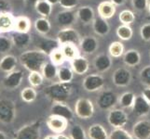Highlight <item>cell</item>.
Segmentation results:
<instances>
[{"mask_svg":"<svg viewBox=\"0 0 150 139\" xmlns=\"http://www.w3.org/2000/svg\"><path fill=\"white\" fill-rule=\"evenodd\" d=\"M135 97L136 95H134L132 92H125L118 97L117 103L122 109H132Z\"/></svg>","mask_w":150,"mask_h":139,"instance_id":"836d02e7","label":"cell"},{"mask_svg":"<svg viewBox=\"0 0 150 139\" xmlns=\"http://www.w3.org/2000/svg\"><path fill=\"white\" fill-rule=\"evenodd\" d=\"M41 73L45 80L53 81L58 74V66L53 64L51 61H47L41 70Z\"/></svg>","mask_w":150,"mask_h":139,"instance_id":"f1b7e54d","label":"cell"},{"mask_svg":"<svg viewBox=\"0 0 150 139\" xmlns=\"http://www.w3.org/2000/svg\"><path fill=\"white\" fill-rule=\"evenodd\" d=\"M87 136L89 139H108L109 133L100 123H93L88 129Z\"/></svg>","mask_w":150,"mask_h":139,"instance_id":"d6986e66","label":"cell"},{"mask_svg":"<svg viewBox=\"0 0 150 139\" xmlns=\"http://www.w3.org/2000/svg\"><path fill=\"white\" fill-rule=\"evenodd\" d=\"M132 111L137 117H144L150 112V103L141 96H136L132 107Z\"/></svg>","mask_w":150,"mask_h":139,"instance_id":"9a60e30c","label":"cell"},{"mask_svg":"<svg viewBox=\"0 0 150 139\" xmlns=\"http://www.w3.org/2000/svg\"><path fill=\"white\" fill-rule=\"evenodd\" d=\"M105 85V78L101 74H90L87 75L82 83V86L85 91L93 93L101 90Z\"/></svg>","mask_w":150,"mask_h":139,"instance_id":"9c48e42d","label":"cell"},{"mask_svg":"<svg viewBox=\"0 0 150 139\" xmlns=\"http://www.w3.org/2000/svg\"><path fill=\"white\" fill-rule=\"evenodd\" d=\"M62 51L64 55V58L66 60H73L75 58L79 56V49L76 47V45L74 44H65L60 46Z\"/></svg>","mask_w":150,"mask_h":139,"instance_id":"e575fe53","label":"cell"},{"mask_svg":"<svg viewBox=\"0 0 150 139\" xmlns=\"http://www.w3.org/2000/svg\"><path fill=\"white\" fill-rule=\"evenodd\" d=\"M110 1L115 5V6H122L126 2V0H110Z\"/></svg>","mask_w":150,"mask_h":139,"instance_id":"816d5d0a","label":"cell"},{"mask_svg":"<svg viewBox=\"0 0 150 139\" xmlns=\"http://www.w3.org/2000/svg\"><path fill=\"white\" fill-rule=\"evenodd\" d=\"M71 68L77 75H83L88 73L90 69V62L84 57L79 56L71 60Z\"/></svg>","mask_w":150,"mask_h":139,"instance_id":"2e32d148","label":"cell"},{"mask_svg":"<svg viewBox=\"0 0 150 139\" xmlns=\"http://www.w3.org/2000/svg\"><path fill=\"white\" fill-rule=\"evenodd\" d=\"M142 96L144 97V99L150 103V86H146V88L143 89Z\"/></svg>","mask_w":150,"mask_h":139,"instance_id":"f907efd6","label":"cell"},{"mask_svg":"<svg viewBox=\"0 0 150 139\" xmlns=\"http://www.w3.org/2000/svg\"><path fill=\"white\" fill-rule=\"evenodd\" d=\"M10 38L12 40L13 45L16 46L19 49H23L27 47L31 43V40H32V37H31V34L29 33L15 32Z\"/></svg>","mask_w":150,"mask_h":139,"instance_id":"44dd1931","label":"cell"},{"mask_svg":"<svg viewBox=\"0 0 150 139\" xmlns=\"http://www.w3.org/2000/svg\"><path fill=\"white\" fill-rule=\"evenodd\" d=\"M23 80V73L20 70H14L7 73L3 79V86L8 90H14L22 85Z\"/></svg>","mask_w":150,"mask_h":139,"instance_id":"8fae6325","label":"cell"},{"mask_svg":"<svg viewBox=\"0 0 150 139\" xmlns=\"http://www.w3.org/2000/svg\"><path fill=\"white\" fill-rule=\"evenodd\" d=\"M93 65L98 73H105L111 68L112 59L106 54H100L94 59Z\"/></svg>","mask_w":150,"mask_h":139,"instance_id":"ffe728a7","label":"cell"},{"mask_svg":"<svg viewBox=\"0 0 150 139\" xmlns=\"http://www.w3.org/2000/svg\"><path fill=\"white\" fill-rule=\"evenodd\" d=\"M15 17L11 12L0 13V34L9 33L14 31Z\"/></svg>","mask_w":150,"mask_h":139,"instance_id":"ac0fdd59","label":"cell"},{"mask_svg":"<svg viewBox=\"0 0 150 139\" xmlns=\"http://www.w3.org/2000/svg\"><path fill=\"white\" fill-rule=\"evenodd\" d=\"M97 10L100 17L108 20L116 14V6L111 1H103L99 4Z\"/></svg>","mask_w":150,"mask_h":139,"instance_id":"603a6c76","label":"cell"},{"mask_svg":"<svg viewBox=\"0 0 150 139\" xmlns=\"http://www.w3.org/2000/svg\"><path fill=\"white\" fill-rule=\"evenodd\" d=\"M108 139H134L133 136L124 128H113Z\"/></svg>","mask_w":150,"mask_h":139,"instance_id":"8d00e7d4","label":"cell"},{"mask_svg":"<svg viewBox=\"0 0 150 139\" xmlns=\"http://www.w3.org/2000/svg\"><path fill=\"white\" fill-rule=\"evenodd\" d=\"M11 8L12 6L9 0H0V13L10 12Z\"/></svg>","mask_w":150,"mask_h":139,"instance_id":"681fc988","label":"cell"},{"mask_svg":"<svg viewBox=\"0 0 150 139\" xmlns=\"http://www.w3.org/2000/svg\"><path fill=\"white\" fill-rule=\"evenodd\" d=\"M49 58H50V61H51L53 64H55L56 66H58V67L63 65V63L66 60L65 58H64V55L63 53V51H62V49H61V47L56 48L55 50H53L52 52L49 55Z\"/></svg>","mask_w":150,"mask_h":139,"instance_id":"60d3db41","label":"cell"},{"mask_svg":"<svg viewBox=\"0 0 150 139\" xmlns=\"http://www.w3.org/2000/svg\"><path fill=\"white\" fill-rule=\"evenodd\" d=\"M76 16L80 20L81 22H83L85 24H88L90 22H92L94 20V12L93 9L91 7H81L79 8L76 12Z\"/></svg>","mask_w":150,"mask_h":139,"instance_id":"4dcf8cb0","label":"cell"},{"mask_svg":"<svg viewBox=\"0 0 150 139\" xmlns=\"http://www.w3.org/2000/svg\"><path fill=\"white\" fill-rule=\"evenodd\" d=\"M75 20H76V14L71 9H65L64 11H61L56 16L57 23L63 28L70 27L71 25H73Z\"/></svg>","mask_w":150,"mask_h":139,"instance_id":"e0dca14e","label":"cell"},{"mask_svg":"<svg viewBox=\"0 0 150 139\" xmlns=\"http://www.w3.org/2000/svg\"><path fill=\"white\" fill-rule=\"evenodd\" d=\"M34 7L35 11L44 18H49L52 12V5L46 0H38Z\"/></svg>","mask_w":150,"mask_h":139,"instance_id":"1f68e13d","label":"cell"},{"mask_svg":"<svg viewBox=\"0 0 150 139\" xmlns=\"http://www.w3.org/2000/svg\"><path fill=\"white\" fill-rule=\"evenodd\" d=\"M31 29V20L26 16H18L15 18L14 31L18 33H29Z\"/></svg>","mask_w":150,"mask_h":139,"instance_id":"83f0119b","label":"cell"},{"mask_svg":"<svg viewBox=\"0 0 150 139\" xmlns=\"http://www.w3.org/2000/svg\"><path fill=\"white\" fill-rule=\"evenodd\" d=\"M50 113L52 115L61 116L68 122H72L75 119V111L66 104V102H52L50 108Z\"/></svg>","mask_w":150,"mask_h":139,"instance_id":"30bf717a","label":"cell"},{"mask_svg":"<svg viewBox=\"0 0 150 139\" xmlns=\"http://www.w3.org/2000/svg\"><path fill=\"white\" fill-rule=\"evenodd\" d=\"M37 96H38V92L35 91V87L33 86L25 87V88L23 89L22 92H21V97H22V99L26 103L34 102L37 99Z\"/></svg>","mask_w":150,"mask_h":139,"instance_id":"f35d334b","label":"cell"},{"mask_svg":"<svg viewBox=\"0 0 150 139\" xmlns=\"http://www.w3.org/2000/svg\"></svg>","mask_w":150,"mask_h":139,"instance_id":"91938a15","label":"cell"},{"mask_svg":"<svg viewBox=\"0 0 150 139\" xmlns=\"http://www.w3.org/2000/svg\"><path fill=\"white\" fill-rule=\"evenodd\" d=\"M123 62L128 67H135L141 62V55L135 49H130L123 54Z\"/></svg>","mask_w":150,"mask_h":139,"instance_id":"484cf974","label":"cell"},{"mask_svg":"<svg viewBox=\"0 0 150 139\" xmlns=\"http://www.w3.org/2000/svg\"><path fill=\"white\" fill-rule=\"evenodd\" d=\"M140 35L144 41L149 42L150 41V23H146L141 27Z\"/></svg>","mask_w":150,"mask_h":139,"instance_id":"7dc6e473","label":"cell"},{"mask_svg":"<svg viewBox=\"0 0 150 139\" xmlns=\"http://www.w3.org/2000/svg\"><path fill=\"white\" fill-rule=\"evenodd\" d=\"M48 55L39 49L24 51L19 57L20 63L29 71H41L47 62Z\"/></svg>","mask_w":150,"mask_h":139,"instance_id":"6da1fadb","label":"cell"},{"mask_svg":"<svg viewBox=\"0 0 150 139\" xmlns=\"http://www.w3.org/2000/svg\"><path fill=\"white\" fill-rule=\"evenodd\" d=\"M44 77L41 71H30L28 75V82L33 87H38L43 84Z\"/></svg>","mask_w":150,"mask_h":139,"instance_id":"b9f144b4","label":"cell"},{"mask_svg":"<svg viewBox=\"0 0 150 139\" xmlns=\"http://www.w3.org/2000/svg\"><path fill=\"white\" fill-rule=\"evenodd\" d=\"M59 5L64 9H72L79 5V0H60Z\"/></svg>","mask_w":150,"mask_h":139,"instance_id":"c3c4849f","label":"cell"},{"mask_svg":"<svg viewBox=\"0 0 150 139\" xmlns=\"http://www.w3.org/2000/svg\"><path fill=\"white\" fill-rule=\"evenodd\" d=\"M40 121L27 123L16 133L14 139H40Z\"/></svg>","mask_w":150,"mask_h":139,"instance_id":"5b68a950","label":"cell"},{"mask_svg":"<svg viewBox=\"0 0 150 139\" xmlns=\"http://www.w3.org/2000/svg\"><path fill=\"white\" fill-rule=\"evenodd\" d=\"M34 26H35V31L42 35L48 34L50 32V29H51L50 22L48 20V18H44V17H40L35 20Z\"/></svg>","mask_w":150,"mask_h":139,"instance_id":"d6a6232c","label":"cell"},{"mask_svg":"<svg viewBox=\"0 0 150 139\" xmlns=\"http://www.w3.org/2000/svg\"><path fill=\"white\" fill-rule=\"evenodd\" d=\"M75 114L81 120H89L94 115L95 109L92 101L86 97H80L75 104Z\"/></svg>","mask_w":150,"mask_h":139,"instance_id":"3957f363","label":"cell"},{"mask_svg":"<svg viewBox=\"0 0 150 139\" xmlns=\"http://www.w3.org/2000/svg\"><path fill=\"white\" fill-rule=\"evenodd\" d=\"M132 135L134 139H150V121L141 120L134 123Z\"/></svg>","mask_w":150,"mask_h":139,"instance_id":"5bb4252c","label":"cell"},{"mask_svg":"<svg viewBox=\"0 0 150 139\" xmlns=\"http://www.w3.org/2000/svg\"><path fill=\"white\" fill-rule=\"evenodd\" d=\"M17 115L15 103L7 98L0 99V122L9 124L14 122Z\"/></svg>","mask_w":150,"mask_h":139,"instance_id":"277c9868","label":"cell"},{"mask_svg":"<svg viewBox=\"0 0 150 139\" xmlns=\"http://www.w3.org/2000/svg\"><path fill=\"white\" fill-rule=\"evenodd\" d=\"M56 136H57V139H71L70 136H65L64 133H58V135H56Z\"/></svg>","mask_w":150,"mask_h":139,"instance_id":"db71d44e","label":"cell"},{"mask_svg":"<svg viewBox=\"0 0 150 139\" xmlns=\"http://www.w3.org/2000/svg\"><path fill=\"white\" fill-rule=\"evenodd\" d=\"M113 84L117 87H126L132 82V73L126 68H118L112 76Z\"/></svg>","mask_w":150,"mask_h":139,"instance_id":"4fadbf2b","label":"cell"},{"mask_svg":"<svg viewBox=\"0 0 150 139\" xmlns=\"http://www.w3.org/2000/svg\"><path fill=\"white\" fill-rule=\"evenodd\" d=\"M0 139H8L7 136L5 135L3 132H1V131H0Z\"/></svg>","mask_w":150,"mask_h":139,"instance_id":"6f0895ef","label":"cell"},{"mask_svg":"<svg viewBox=\"0 0 150 139\" xmlns=\"http://www.w3.org/2000/svg\"><path fill=\"white\" fill-rule=\"evenodd\" d=\"M108 52L113 58H120L124 54V45L120 41H115L110 44L108 47Z\"/></svg>","mask_w":150,"mask_h":139,"instance_id":"ab89813d","label":"cell"},{"mask_svg":"<svg viewBox=\"0 0 150 139\" xmlns=\"http://www.w3.org/2000/svg\"><path fill=\"white\" fill-rule=\"evenodd\" d=\"M140 80L146 86H150V65H147L140 71Z\"/></svg>","mask_w":150,"mask_h":139,"instance_id":"f6af8a7d","label":"cell"},{"mask_svg":"<svg viewBox=\"0 0 150 139\" xmlns=\"http://www.w3.org/2000/svg\"><path fill=\"white\" fill-rule=\"evenodd\" d=\"M148 12H149V16H150V2L148 4Z\"/></svg>","mask_w":150,"mask_h":139,"instance_id":"680465c9","label":"cell"},{"mask_svg":"<svg viewBox=\"0 0 150 139\" xmlns=\"http://www.w3.org/2000/svg\"><path fill=\"white\" fill-rule=\"evenodd\" d=\"M57 40H58V42L60 43L61 45L65 44L79 45L80 44L81 41L77 31L71 27L61 29L58 32V34H57Z\"/></svg>","mask_w":150,"mask_h":139,"instance_id":"ba28073f","label":"cell"},{"mask_svg":"<svg viewBox=\"0 0 150 139\" xmlns=\"http://www.w3.org/2000/svg\"><path fill=\"white\" fill-rule=\"evenodd\" d=\"M44 94L52 102H66L72 94V85L57 82L46 87Z\"/></svg>","mask_w":150,"mask_h":139,"instance_id":"7a4b0ae2","label":"cell"},{"mask_svg":"<svg viewBox=\"0 0 150 139\" xmlns=\"http://www.w3.org/2000/svg\"><path fill=\"white\" fill-rule=\"evenodd\" d=\"M18 59L14 55L7 54L0 59V71L5 73H8L16 69Z\"/></svg>","mask_w":150,"mask_h":139,"instance_id":"7402d4cb","label":"cell"},{"mask_svg":"<svg viewBox=\"0 0 150 139\" xmlns=\"http://www.w3.org/2000/svg\"><path fill=\"white\" fill-rule=\"evenodd\" d=\"M128 121V114L123 109H112L108 111L107 122L113 128H124Z\"/></svg>","mask_w":150,"mask_h":139,"instance_id":"52a82bcc","label":"cell"},{"mask_svg":"<svg viewBox=\"0 0 150 139\" xmlns=\"http://www.w3.org/2000/svg\"><path fill=\"white\" fill-rule=\"evenodd\" d=\"M132 6L138 11H144L148 8V0H132Z\"/></svg>","mask_w":150,"mask_h":139,"instance_id":"bcb514c9","label":"cell"},{"mask_svg":"<svg viewBox=\"0 0 150 139\" xmlns=\"http://www.w3.org/2000/svg\"><path fill=\"white\" fill-rule=\"evenodd\" d=\"M38 46L39 50L43 51L44 53H46L49 56L53 50H55L56 48H59L61 45L57 39L53 40V39H49V38H43L39 41Z\"/></svg>","mask_w":150,"mask_h":139,"instance_id":"4316f807","label":"cell"},{"mask_svg":"<svg viewBox=\"0 0 150 139\" xmlns=\"http://www.w3.org/2000/svg\"><path fill=\"white\" fill-rule=\"evenodd\" d=\"M12 46H13V43L11 38L3 36V35L0 34V53L6 54L9 52L11 50Z\"/></svg>","mask_w":150,"mask_h":139,"instance_id":"ee69618b","label":"cell"},{"mask_svg":"<svg viewBox=\"0 0 150 139\" xmlns=\"http://www.w3.org/2000/svg\"><path fill=\"white\" fill-rule=\"evenodd\" d=\"M25 4L29 5V6H31V5H33V6H35V4H37V2L38 1V0H23Z\"/></svg>","mask_w":150,"mask_h":139,"instance_id":"f5cc1de1","label":"cell"},{"mask_svg":"<svg viewBox=\"0 0 150 139\" xmlns=\"http://www.w3.org/2000/svg\"><path fill=\"white\" fill-rule=\"evenodd\" d=\"M116 34L117 35V37L120 40L128 41L132 37L133 32H132V29L131 28L130 25L121 24L117 28Z\"/></svg>","mask_w":150,"mask_h":139,"instance_id":"74e56055","label":"cell"},{"mask_svg":"<svg viewBox=\"0 0 150 139\" xmlns=\"http://www.w3.org/2000/svg\"><path fill=\"white\" fill-rule=\"evenodd\" d=\"M92 28H93L94 33L100 36H105L110 31V26L106 20L100 16L94 18L93 22H92Z\"/></svg>","mask_w":150,"mask_h":139,"instance_id":"cb8c5ba5","label":"cell"},{"mask_svg":"<svg viewBox=\"0 0 150 139\" xmlns=\"http://www.w3.org/2000/svg\"><path fill=\"white\" fill-rule=\"evenodd\" d=\"M118 97L115 92L111 90H105L98 96L96 103L101 110H110L117 105Z\"/></svg>","mask_w":150,"mask_h":139,"instance_id":"8992f818","label":"cell"},{"mask_svg":"<svg viewBox=\"0 0 150 139\" xmlns=\"http://www.w3.org/2000/svg\"><path fill=\"white\" fill-rule=\"evenodd\" d=\"M74 71L72 68H69L68 66H60L58 68V74L57 78L61 83L71 84V82L74 79Z\"/></svg>","mask_w":150,"mask_h":139,"instance_id":"f546056e","label":"cell"},{"mask_svg":"<svg viewBox=\"0 0 150 139\" xmlns=\"http://www.w3.org/2000/svg\"><path fill=\"white\" fill-rule=\"evenodd\" d=\"M44 139H57V136H55V135H49V136H46L44 137Z\"/></svg>","mask_w":150,"mask_h":139,"instance_id":"11a10c76","label":"cell"},{"mask_svg":"<svg viewBox=\"0 0 150 139\" xmlns=\"http://www.w3.org/2000/svg\"><path fill=\"white\" fill-rule=\"evenodd\" d=\"M69 136L71 139H88L85 129L79 123H76L73 126H71Z\"/></svg>","mask_w":150,"mask_h":139,"instance_id":"d590c367","label":"cell"},{"mask_svg":"<svg viewBox=\"0 0 150 139\" xmlns=\"http://www.w3.org/2000/svg\"><path fill=\"white\" fill-rule=\"evenodd\" d=\"M120 22L122 24L125 25H131L132 23L134 22L135 20V15L130 9H124L120 13V16H118Z\"/></svg>","mask_w":150,"mask_h":139,"instance_id":"7bdbcfd3","label":"cell"},{"mask_svg":"<svg viewBox=\"0 0 150 139\" xmlns=\"http://www.w3.org/2000/svg\"><path fill=\"white\" fill-rule=\"evenodd\" d=\"M46 1H48L49 3H50L51 5H57V4H59V1L60 0H46Z\"/></svg>","mask_w":150,"mask_h":139,"instance_id":"9f6ffc18","label":"cell"},{"mask_svg":"<svg viewBox=\"0 0 150 139\" xmlns=\"http://www.w3.org/2000/svg\"><path fill=\"white\" fill-rule=\"evenodd\" d=\"M79 45L82 51L86 54H93L99 46L98 40L94 36H91V35L84 37L80 41Z\"/></svg>","mask_w":150,"mask_h":139,"instance_id":"d4e9b609","label":"cell"},{"mask_svg":"<svg viewBox=\"0 0 150 139\" xmlns=\"http://www.w3.org/2000/svg\"><path fill=\"white\" fill-rule=\"evenodd\" d=\"M46 123H47V126L51 132L58 135V133H63L67 129L69 122L61 116L50 114L47 119Z\"/></svg>","mask_w":150,"mask_h":139,"instance_id":"7c38bea8","label":"cell"}]
</instances>
